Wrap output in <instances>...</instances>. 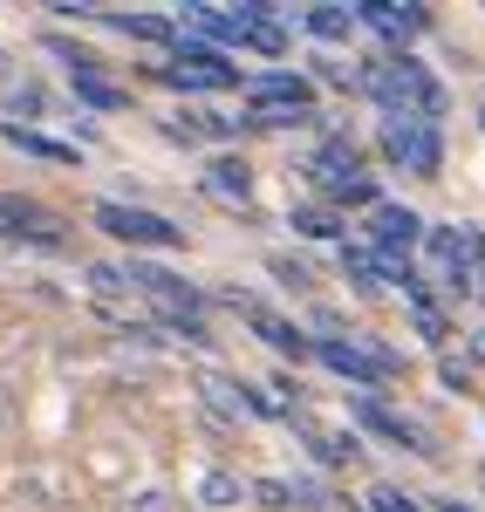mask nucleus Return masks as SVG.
Instances as JSON below:
<instances>
[{
	"label": "nucleus",
	"mask_w": 485,
	"mask_h": 512,
	"mask_svg": "<svg viewBox=\"0 0 485 512\" xmlns=\"http://www.w3.org/2000/svg\"><path fill=\"white\" fill-rule=\"evenodd\" d=\"M363 96H376L383 123H438L451 110L445 82L431 76L417 55H383V62H369V89Z\"/></svg>",
	"instance_id": "1"
},
{
	"label": "nucleus",
	"mask_w": 485,
	"mask_h": 512,
	"mask_svg": "<svg viewBox=\"0 0 485 512\" xmlns=\"http://www.w3.org/2000/svg\"><path fill=\"white\" fill-rule=\"evenodd\" d=\"M424 246H431V280H438L445 294H472V287H479V260H485V239L479 233L431 226V233H424Z\"/></svg>",
	"instance_id": "2"
},
{
	"label": "nucleus",
	"mask_w": 485,
	"mask_h": 512,
	"mask_svg": "<svg viewBox=\"0 0 485 512\" xmlns=\"http://www.w3.org/2000/svg\"><path fill=\"white\" fill-rule=\"evenodd\" d=\"M96 226L110 239H123V246H185V226H171L164 212H144V205H123V198H103L96 205Z\"/></svg>",
	"instance_id": "3"
},
{
	"label": "nucleus",
	"mask_w": 485,
	"mask_h": 512,
	"mask_svg": "<svg viewBox=\"0 0 485 512\" xmlns=\"http://www.w3.org/2000/svg\"><path fill=\"white\" fill-rule=\"evenodd\" d=\"M315 355H322L335 376H349V383H356V396H376L390 376H397V362H390L383 349H363L356 335H322V342H315Z\"/></svg>",
	"instance_id": "4"
},
{
	"label": "nucleus",
	"mask_w": 485,
	"mask_h": 512,
	"mask_svg": "<svg viewBox=\"0 0 485 512\" xmlns=\"http://www.w3.org/2000/svg\"><path fill=\"white\" fill-rule=\"evenodd\" d=\"M383 158L417 171V178H438L445 137H438V123H383Z\"/></svg>",
	"instance_id": "5"
},
{
	"label": "nucleus",
	"mask_w": 485,
	"mask_h": 512,
	"mask_svg": "<svg viewBox=\"0 0 485 512\" xmlns=\"http://www.w3.org/2000/svg\"><path fill=\"white\" fill-rule=\"evenodd\" d=\"M164 82H171V89H233V82H240V62H226V55L205 48V41H185V48L164 62Z\"/></svg>",
	"instance_id": "6"
},
{
	"label": "nucleus",
	"mask_w": 485,
	"mask_h": 512,
	"mask_svg": "<svg viewBox=\"0 0 485 512\" xmlns=\"http://www.w3.org/2000/svg\"><path fill=\"white\" fill-rule=\"evenodd\" d=\"M349 410H356V424H363V431H376L383 444H397V451H417V458H438V444L424 437V424H410L404 410H390L383 396H356Z\"/></svg>",
	"instance_id": "7"
},
{
	"label": "nucleus",
	"mask_w": 485,
	"mask_h": 512,
	"mask_svg": "<svg viewBox=\"0 0 485 512\" xmlns=\"http://www.w3.org/2000/svg\"><path fill=\"white\" fill-rule=\"evenodd\" d=\"M363 233H369V246H376L383 260H410V246L424 239V219H417L410 205H397V198H383V205L363 219Z\"/></svg>",
	"instance_id": "8"
},
{
	"label": "nucleus",
	"mask_w": 485,
	"mask_h": 512,
	"mask_svg": "<svg viewBox=\"0 0 485 512\" xmlns=\"http://www.w3.org/2000/svg\"><path fill=\"white\" fill-rule=\"evenodd\" d=\"M356 21H363V28H376V35L383 41H417L424 35V28H431V14H424V7H397V0H363V7H356Z\"/></svg>",
	"instance_id": "9"
},
{
	"label": "nucleus",
	"mask_w": 485,
	"mask_h": 512,
	"mask_svg": "<svg viewBox=\"0 0 485 512\" xmlns=\"http://www.w3.org/2000/svg\"><path fill=\"white\" fill-rule=\"evenodd\" d=\"M308 178H315V185H356V178H363V151H356V144H349V137H328L322 151H315V158H308Z\"/></svg>",
	"instance_id": "10"
},
{
	"label": "nucleus",
	"mask_w": 485,
	"mask_h": 512,
	"mask_svg": "<svg viewBox=\"0 0 485 512\" xmlns=\"http://www.w3.org/2000/svg\"><path fill=\"white\" fill-rule=\"evenodd\" d=\"M205 198H219V205H253V164L246 158H212L205 164Z\"/></svg>",
	"instance_id": "11"
},
{
	"label": "nucleus",
	"mask_w": 485,
	"mask_h": 512,
	"mask_svg": "<svg viewBox=\"0 0 485 512\" xmlns=\"http://www.w3.org/2000/svg\"><path fill=\"white\" fill-rule=\"evenodd\" d=\"M246 321H253V328H260V342H267V349H274V355H287V362H308V355H315V342H308V335H301V328H294V321L267 315V308H260V301H253V308H246Z\"/></svg>",
	"instance_id": "12"
},
{
	"label": "nucleus",
	"mask_w": 485,
	"mask_h": 512,
	"mask_svg": "<svg viewBox=\"0 0 485 512\" xmlns=\"http://www.w3.org/2000/svg\"><path fill=\"white\" fill-rule=\"evenodd\" d=\"M253 103H267V110H308L315 117V89L301 76H260L253 82Z\"/></svg>",
	"instance_id": "13"
},
{
	"label": "nucleus",
	"mask_w": 485,
	"mask_h": 512,
	"mask_svg": "<svg viewBox=\"0 0 485 512\" xmlns=\"http://www.w3.org/2000/svg\"><path fill=\"white\" fill-rule=\"evenodd\" d=\"M0 219H7V233H28V239H41V246H55V219L41 212L35 198H0Z\"/></svg>",
	"instance_id": "14"
},
{
	"label": "nucleus",
	"mask_w": 485,
	"mask_h": 512,
	"mask_svg": "<svg viewBox=\"0 0 485 512\" xmlns=\"http://www.w3.org/2000/svg\"><path fill=\"white\" fill-rule=\"evenodd\" d=\"M14 151H28V158H41V164H76V144H62V137H41V130H21V123H7L0 130Z\"/></svg>",
	"instance_id": "15"
},
{
	"label": "nucleus",
	"mask_w": 485,
	"mask_h": 512,
	"mask_svg": "<svg viewBox=\"0 0 485 512\" xmlns=\"http://www.w3.org/2000/svg\"><path fill=\"white\" fill-rule=\"evenodd\" d=\"M69 89H76L89 110H123V89L103 76V69H76V76H69Z\"/></svg>",
	"instance_id": "16"
},
{
	"label": "nucleus",
	"mask_w": 485,
	"mask_h": 512,
	"mask_svg": "<svg viewBox=\"0 0 485 512\" xmlns=\"http://www.w3.org/2000/svg\"><path fill=\"white\" fill-rule=\"evenodd\" d=\"M246 499V478H233V472H219V465H212V472L199 478V506H212V512H233Z\"/></svg>",
	"instance_id": "17"
},
{
	"label": "nucleus",
	"mask_w": 485,
	"mask_h": 512,
	"mask_svg": "<svg viewBox=\"0 0 485 512\" xmlns=\"http://www.w3.org/2000/svg\"><path fill=\"white\" fill-rule=\"evenodd\" d=\"M356 28H363L356 7H308V35L315 41H349Z\"/></svg>",
	"instance_id": "18"
},
{
	"label": "nucleus",
	"mask_w": 485,
	"mask_h": 512,
	"mask_svg": "<svg viewBox=\"0 0 485 512\" xmlns=\"http://www.w3.org/2000/svg\"><path fill=\"white\" fill-rule=\"evenodd\" d=\"M301 239H342V212L335 205H294V219H287Z\"/></svg>",
	"instance_id": "19"
},
{
	"label": "nucleus",
	"mask_w": 485,
	"mask_h": 512,
	"mask_svg": "<svg viewBox=\"0 0 485 512\" xmlns=\"http://www.w3.org/2000/svg\"><path fill=\"white\" fill-rule=\"evenodd\" d=\"M342 274H349V280H363V287H383L390 260H383L376 246H349V239H342Z\"/></svg>",
	"instance_id": "20"
},
{
	"label": "nucleus",
	"mask_w": 485,
	"mask_h": 512,
	"mask_svg": "<svg viewBox=\"0 0 485 512\" xmlns=\"http://www.w3.org/2000/svg\"><path fill=\"white\" fill-rule=\"evenodd\" d=\"M117 28L130 41H171V21H158V14H117Z\"/></svg>",
	"instance_id": "21"
},
{
	"label": "nucleus",
	"mask_w": 485,
	"mask_h": 512,
	"mask_svg": "<svg viewBox=\"0 0 485 512\" xmlns=\"http://www.w3.org/2000/svg\"><path fill=\"white\" fill-rule=\"evenodd\" d=\"M410 321H417V335H424V342H445V308H438L431 294H424V301H410Z\"/></svg>",
	"instance_id": "22"
},
{
	"label": "nucleus",
	"mask_w": 485,
	"mask_h": 512,
	"mask_svg": "<svg viewBox=\"0 0 485 512\" xmlns=\"http://www.w3.org/2000/svg\"><path fill=\"white\" fill-rule=\"evenodd\" d=\"M369 512H424V506H417V499H404L397 485H376V492H369Z\"/></svg>",
	"instance_id": "23"
},
{
	"label": "nucleus",
	"mask_w": 485,
	"mask_h": 512,
	"mask_svg": "<svg viewBox=\"0 0 485 512\" xmlns=\"http://www.w3.org/2000/svg\"><path fill=\"white\" fill-rule=\"evenodd\" d=\"M438 376H445L451 390H472V362L465 355H438Z\"/></svg>",
	"instance_id": "24"
},
{
	"label": "nucleus",
	"mask_w": 485,
	"mask_h": 512,
	"mask_svg": "<svg viewBox=\"0 0 485 512\" xmlns=\"http://www.w3.org/2000/svg\"><path fill=\"white\" fill-rule=\"evenodd\" d=\"M267 267H274V280H287V287H308V267H294V260H281V253H274Z\"/></svg>",
	"instance_id": "25"
},
{
	"label": "nucleus",
	"mask_w": 485,
	"mask_h": 512,
	"mask_svg": "<svg viewBox=\"0 0 485 512\" xmlns=\"http://www.w3.org/2000/svg\"><path fill=\"white\" fill-rule=\"evenodd\" d=\"M123 512H171L164 492H137V499H123Z\"/></svg>",
	"instance_id": "26"
},
{
	"label": "nucleus",
	"mask_w": 485,
	"mask_h": 512,
	"mask_svg": "<svg viewBox=\"0 0 485 512\" xmlns=\"http://www.w3.org/2000/svg\"><path fill=\"white\" fill-rule=\"evenodd\" d=\"M472 362H485V328H472Z\"/></svg>",
	"instance_id": "27"
},
{
	"label": "nucleus",
	"mask_w": 485,
	"mask_h": 512,
	"mask_svg": "<svg viewBox=\"0 0 485 512\" xmlns=\"http://www.w3.org/2000/svg\"><path fill=\"white\" fill-rule=\"evenodd\" d=\"M438 512H472V506H458V499H438Z\"/></svg>",
	"instance_id": "28"
},
{
	"label": "nucleus",
	"mask_w": 485,
	"mask_h": 512,
	"mask_svg": "<svg viewBox=\"0 0 485 512\" xmlns=\"http://www.w3.org/2000/svg\"><path fill=\"white\" fill-rule=\"evenodd\" d=\"M0 76H7V48H0Z\"/></svg>",
	"instance_id": "29"
},
{
	"label": "nucleus",
	"mask_w": 485,
	"mask_h": 512,
	"mask_svg": "<svg viewBox=\"0 0 485 512\" xmlns=\"http://www.w3.org/2000/svg\"><path fill=\"white\" fill-rule=\"evenodd\" d=\"M479 287H485V260H479Z\"/></svg>",
	"instance_id": "30"
}]
</instances>
